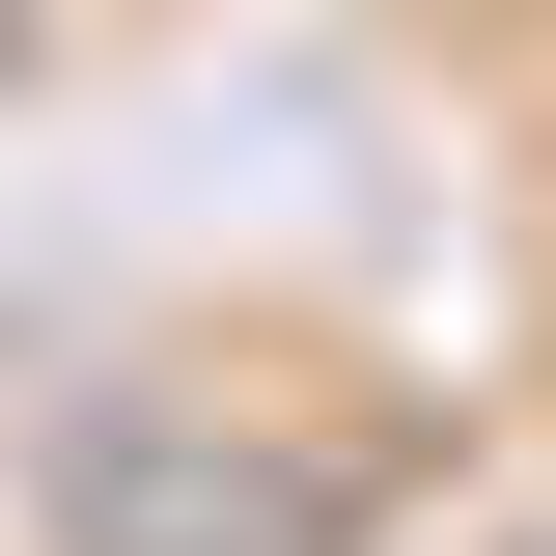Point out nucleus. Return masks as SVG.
Masks as SVG:
<instances>
[{"mask_svg": "<svg viewBox=\"0 0 556 556\" xmlns=\"http://www.w3.org/2000/svg\"><path fill=\"white\" fill-rule=\"evenodd\" d=\"M362 501L306 473V445H251V417H112L84 445V556H334Z\"/></svg>", "mask_w": 556, "mask_h": 556, "instance_id": "obj_1", "label": "nucleus"}]
</instances>
